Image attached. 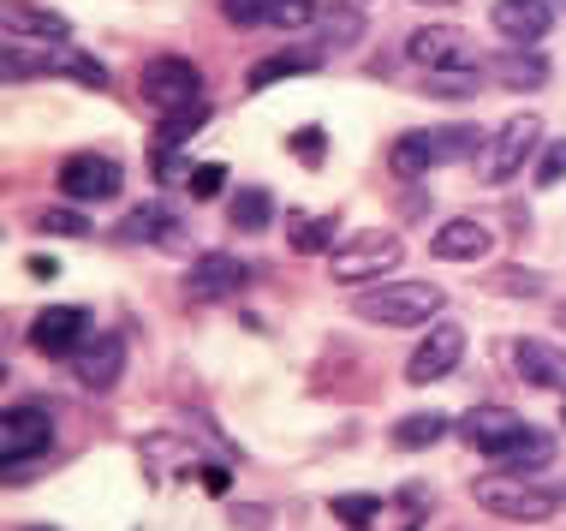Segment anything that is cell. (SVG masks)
I'll return each instance as SVG.
<instances>
[{"instance_id":"1","label":"cell","mask_w":566,"mask_h":531,"mask_svg":"<svg viewBox=\"0 0 566 531\" xmlns=\"http://www.w3.org/2000/svg\"><path fill=\"white\" fill-rule=\"evenodd\" d=\"M7 79H72L84 90H108V66H102L90 49H72V37H7Z\"/></svg>"},{"instance_id":"2","label":"cell","mask_w":566,"mask_h":531,"mask_svg":"<svg viewBox=\"0 0 566 531\" xmlns=\"http://www.w3.org/2000/svg\"><path fill=\"white\" fill-rule=\"evenodd\" d=\"M471 502L507 525H537L566 508V490L560 483H543V478H525V472H489L471 483Z\"/></svg>"},{"instance_id":"3","label":"cell","mask_w":566,"mask_h":531,"mask_svg":"<svg viewBox=\"0 0 566 531\" xmlns=\"http://www.w3.org/2000/svg\"><path fill=\"white\" fill-rule=\"evenodd\" d=\"M352 311L381 329H423L448 311V293L436 281H370V287H358Z\"/></svg>"},{"instance_id":"4","label":"cell","mask_w":566,"mask_h":531,"mask_svg":"<svg viewBox=\"0 0 566 531\" xmlns=\"http://www.w3.org/2000/svg\"><path fill=\"white\" fill-rule=\"evenodd\" d=\"M54 448V413L42 400H12L0 413V472L7 483H24V466Z\"/></svg>"},{"instance_id":"5","label":"cell","mask_w":566,"mask_h":531,"mask_svg":"<svg viewBox=\"0 0 566 531\" xmlns=\"http://www.w3.org/2000/svg\"><path fill=\"white\" fill-rule=\"evenodd\" d=\"M406 257V239L400 233H352L328 251V275L340 287H370V281H388Z\"/></svg>"},{"instance_id":"6","label":"cell","mask_w":566,"mask_h":531,"mask_svg":"<svg viewBox=\"0 0 566 531\" xmlns=\"http://www.w3.org/2000/svg\"><path fill=\"white\" fill-rule=\"evenodd\" d=\"M537 149H543V119L537 114H513L507 126L489 132V144L478 156V174L489 179V186H507V179H518V168H525Z\"/></svg>"},{"instance_id":"7","label":"cell","mask_w":566,"mask_h":531,"mask_svg":"<svg viewBox=\"0 0 566 531\" xmlns=\"http://www.w3.org/2000/svg\"><path fill=\"white\" fill-rule=\"evenodd\" d=\"M54 186L66 204H114V197L126 191V168H119L114 156H102V149H78V156L60 162Z\"/></svg>"},{"instance_id":"8","label":"cell","mask_w":566,"mask_h":531,"mask_svg":"<svg viewBox=\"0 0 566 531\" xmlns=\"http://www.w3.org/2000/svg\"><path fill=\"white\" fill-rule=\"evenodd\" d=\"M203 96V72H197V60L186 54H149L144 60V102L156 114H174L186 108V102Z\"/></svg>"},{"instance_id":"9","label":"cell","mask_w":566,"mask_h":531,"mask_svg":"<svg viewBox=\"0 0 566 531\" xmlns=\"http://www.w3.org/2000/svg\"><path fill=\"white\" fill-rule=\"evenodd\" d=\"M465 358V323H453V316H436V323H423V341L411 346L406 358V383H441V376H453V364Z\"/></svg>"},{"instance_id":"10","label":"cell","mask_w":566,"mask_h":531,"mask_svg":"<svg viewBox=\"0 0 566 531\" xmlns=\"http://www.w3.org/2000/svg\"><path fill=\"white\" fill-rule=\"evenodd\" d=\"M66 364H72V383L84 394H114L119 376H126V335L119 329H96Z\"/></svg>"},{"instance_id":"11","label":"cell","mask_w":566,"mask_h":531,"mask_svg":"<svg viewBox=\"0 0 566 531\" xmlns=\"http://www.w3.org/2000/svg\"><path fill=\"white\" fill-rule=\"evenodd\" d=\"M406 54L418 60L423 72H478V42L459 24H423L406 37Z\"/></svg>"},{"instance_id":"12","label":"cell","mask_w":566,"mask_h":531,"mask_svg":"<svg viewBox=\"0 0 566 531\" xmlns=\"http://www.w3.org/2000/svg\"><path fill=\"white\" fill-rule=\"evenodd\" d=\"M90 335H96V329H90L84 305H49V311H36V323H30V346H36L42 358H72Z\"/></svg>"},{"instance_id":"13","label":"cell","mask_w":566,"mask_h":531,"mask_svg":"<svg viewBox=\"0 0 566 531\" xmlns=\"http://www.w3.org/2000/svg\"><path fill=\"white\" fill-rule=\"evenodd\" d=\"M525 430H531V424L518 418L513 406H471V413L459 418V442L478 448V454H489V460H495L501 448H513Z\"/></svg>"},{"instance_id":"14","label":"cell","mask_w":566,"mask_h":531,"mask_svg":"<svg viewBox=\"0 0 566 531\" xmlns=\"http://www.w3.org/2000/svg\"><path fill=\"white\" fill-rule=\"evenodd\" d=\"M489 251H495V227L478 221V216H448L430 239L436 263H483Z\"/></svg>"},{"instance_id":"15","label":"cell","mask_w":566,"mask_h":531,"mask_svg":"<svg viewBox=\"0 0 566 531\" xmlns=\"http://www.w3.org/2000/svg\"><path fill=\"white\" fill-rule=\"evenodd\" d=\"M489 24H495V37H507L513 49H531V42H543L548 24H555V0H495V7H489Z\"/></svg>"},{"instance_id":"16","label":"cell","mask_w":566,"mask_h":531,"mask_svg":"<svg viewBox=\"0 0 566 531\" xmlns=\"http://www.w3.org/2000/svg\"><path fill=\"white\" fill-rule=\"evenodd\" d=\"M513 364L531 388H548V394H566V346L543 341V335H525L513 341Z\"/></svg>"},{"instance_id":"17","label":"cell","mask_w":566,"mask_h":531,"mask_svg":"<svg viewBox=\"0 0 566 531\" xmlns=\"http://www.w3.org/2000/svg\"><path fill=\"white\" fill-rule=\"evenodd\" d=\"M244 281H251V269H244L233 251H203V257L186 269V293H191V299H227V293H233V287H244Z\"/></svg>"},{"instance_id":"18","label":"cell","mask_w":566,"mask_h":531,"mask_svg":"<svg viewBox=\"0 0 566 531\" xmlns=\"http://www.w3.org/2000/svg\"><path fill=\"white\" fill-rule=\"evenodd\" d=\"M209 119V102L197 96V102H186V108H174V114H161V126H156V174H167L174 168V149H186L191 144V132Z\"/></svg>"},{"instance_id":"19","label":"cell","mask_w":566,"mask_h":531,"mask_svg":"<svg viewBox=\"0 0 566 531\" xmlns=\"http://www.w3.org/2000/svg\"><path fill=\"white\" fill-rule=\"evenodd\" d=\"M388 168L400 174V179H423L430 168H441V156H436V126H430V132H400V138L388 144Z\"/></svg>"},{"instance_id":"20","label":"cell","mask_w":566,"mask_h":531,"mask_svg":"<svg viewBox=\"0 0 566 531\" xmlns=\"http://www.w3.org/2000/svg\"><path fill=\"white\" fill-rule=\"evenodd\" d=\"M555 448H560L555 436H548V430H537V424H531V430L518 436L513 448H501V454H495V472H525V478H537L543 466L555 460Z\"/></svg>"},{"instance_id":"21","label":"cell","mask_w":566,"mask_h":531,"mask_svg":"<svg viewBox=\"0 0 566 531\" xmlns=\"http://www.w3.org/2000/svg\"><path fill=\"white\" fill-rule=\"evenodd\" d=\"M119 239L126 246H167V239H179V221L167 204H137L126 221H119Z\"/></svg>"},{"instance_id":"22","label":"cell","mask_w":566,"mask_h":531,"mask_svg":"<svg viewBox=\"0 0 566 531\" xmlns=\"http://www.w3.org/2000/svg\"><path fill=\"white\" fill-rule=\"evenodd\" d=\"M286 239H293V251L298 257H323L340 246V216H286Z\"/></svg>"},{"instance_id":"23","label":"cell","mask_w":566,"mask_h":531,"mask_svg":"<svg viewBox=\"0 0 566 531\" xmlns=\"http://www.w3.org/2000/svg\"><path fill=\"white\" fill-rule=\"evenodd\" d=\"M7 37H49V42H60V37H72V24L60 19V12L36 7V0H7Z\"/></svg>"},{"instance_id":"24","label":"cell","mask_w":566,"mask_h":531,"mask_svg":"<svg viewBox=\"0 0 566 531\" xmlns=\"http://www.w3.org/2000/svg\"><path fill=\"white\" fill-rule=\"evenodd\" d=\"M323 66V54H269V60H256L251 72H244V90H269V84H281V79H304V72H316Z\"/></svg>"},{"instance_id":"25","label":"cell","mask_w":566,"mask_h":531,"mask_svg":"<svg viewBox=\"0 0 566 531\" xmlns=\"http://www.w3.org/2000/svg\"><path fill=\"white\" fill-rule=\"evenodd\" d=\"M489 79L495 84H513V90H537L548 79V66H543V54H531V49H507V54H495L489 60Z\"/></svg>"},{"instance_id":"26","label":"cell","mask_w":566,"mask_h":531,"mask_svg":"<svg viewBox=\"0 0 566 531\" xmlns=\"http://www.w3.org/2000/svg\"><path fill=\"white\" fill-rule=\"evenodd\" d=\"M448 430H453V424L441 418V413H411V418L394 424V448H406V454H411V448H436Z\"/></svg>"},{"instance_id":"27","label":"cell","mask_w":566,"mask_h":531,"mask_svg":"<svg viewBox=\"0 0 566 531\" xmlns=\"http://www.w3.org/2000/svg\"><path fill=\"white\" fill-rule=\"evenodd\" d=\"M269 221H274V197L263 186H239L233 191V227L239 233H263Z\"/></svg>"},{"instance_id":"28","label":"cell","mask_w":566,"mask_h":531,"mask_svg":"<svg viewBox=\"0 0 566 531\" xmlns=\"http://www.w3.org/2000/svg\"><path fill=\"white\" fill-rule=\"evenodd\" d=\"M483 132L478 126H436V156L441 162H465V156H483Z\"/></svg>"},{"instance_id":"29","label":"cell","mask_w":566,"mask_h":531,"mask_svg":"<svg viewBox=\"0 0 566 531\" xmlns=\"http://www.w3.org/2000/svg\"><path fill=\"white\" fill-rule=\"evenodd\" d=\"M36 227H42V233H60V239H90V216H84V209H72V204H49L36 216Z\"/></svg>"},{"instance_id":"30","label":"cell","mask_w":566,"mask_h":531,"mask_svg":"<svg viewBox=\"0 0 566 531\" xmlns=\"http://www.w3.org/2000/svg\"><path fill=\"white\" fill-rule=\"evenodd\" d=\"M489 293H507V299H537V293H543V275H537V269H495V275H489Z\"/></svg>"},{"instance_id":"31","label":"cell","mask_w":566,"mask_h":531,"mask_svg":"<svg viewBox=\"0 0 566 531\" xmlns=\"http://www.w3.org/2000/svg\"><path fill=\"white\" fill-rule=\"evenodd\" d=\"M358 30H364V19H358L352 7L328 12V19H323V54H334V49H352V42H358Z\"/></svg>"},{"instance_id":"32","label":"cell","mask_w":566,"mask_h":531,"mask_svg":"<svg viewBox=\"0 0 566 531\" xmlns=\"http://www.w3.org/2000/svg\"><path fill=\"white\" fill-rule=\"evenodd\" d=\"M430 79V90L441 102H459V96H478V84H483V66L478 72H423Z\"/></svg>"},{"instance_id":"33","label":"cell","mask_w":566,"mask_h":531,"mask_svg":"<svg viewBox=\"0 0 566 531\" xmlns=\"http://www.w3.org/2000/svg\"><path fill=\"white\" fill-rule=\"evenodd\" d=\"M334 520H346V525H376V513H381V502L376 496H334Z\"/></svg>"},{"instance_id":"34","label":"cell","mask_w":566,"mask_h":531,"mask_svg":"<svg viewBox=\"0 0 566 531\" xmlns=\"http://www.w3.org/2000/svg\"><path fill=\"white\" fill-rule=\"evenodd\" d=\"M560 179H566V138H555V144H543V149H537V186H543V191H555Z\"/></svg>"},{"instance_id":"35","label":"cell","mask_w":566,"mask_h":531,"mask_svg":"<svg viewBox=\"0 0 566 531\" xmlns=\"http://www.w3.org/2000/svg\"><path fill=\"white\" fill-rule=\"evenodd\" d=\"M316 12H323L316 0H274V7H269V24H281V30H298V24H311Z\"/></svg>"},{"instance_id":"36","label":"cell","mask_w":566,"mask_h":531,"mask_svg":"<svg viewBox=\"0 0 566 531\" xmlns=\"http://www.w3.org/2000/svg\"><path fill=\"white\" fill-rule=\"evenodd\" d=\"M323 144H328L323 126H298V132H293V156L304 162V168H323V156H328Z\"/></svg>"},{"instance_id":"37","label":"cell","mask_w":566,"mask_h":531,"mask_svg":"<svg viewBox=\"0 0 566 531\" xmlns=\"http://www.w3.org/2000/svg\"><path fill=\"white\" fill-rule=\"evenodd\" d=\"M269 7H274V0H221V12H227V19H233L239 30L269 24Z\"/></svg>"},{"instance_id":"38","label":"cell","mask_w":566,"mask_h":531,"mask_svg":"<svg viewBox=\"0 0 566 531\" xmlns=\"http://www.w3.org/2000/svg\"><path fill=\"white\" fill-rule=\"evenodd\" d=\"M221 191H227V168H221V162L191 168V197H221Z\"/></svg>"},{"instance_id":"39","label":"cell","mask_w":566,"mask_h":531,"mask_svg":"<svg viewBox=\"0 0 566 531\" xmlns=\"http://www.w3.org/2000/svg\"><path fill=\"white\" fill-rule=\"evenodd\" d=\"M30 275H36V281H54L60 263H54V257H30Z\"/></svg>"},{"instance_id":"40","label":"cell","mask_w":566,"mask_h":531,"mask_svg":"<svg viewBox=\"0 0 566 531\" xmlns=\"http://www.w3.org/2000/svg\"><path fill=\"white\" fill-rule=\"evenodd\" d=\"M418 7H453V0H418Z\"/></svg>"},{"instance_id":"41","label":"cell","mask_w":566,"mask_h":531,"mask_svg":"<svg viewBox=\"0 0 566 531\" xmlns=\"http://www.w3.org/2000/svg\"><path fill=\"white\" fill-rule=\"evenodd\" d=\"M555 12H566V0H555Z\"/></svg>"},{"instance_id":"42","label":"cell","mask_w":566,"mask_h":531,"mask_svg":"<svg viewBox=\"0 0 566 531\" xmlns=\"http://www.w3.org/2000/svg\"><path fill=\"white\" fill-rule=\"evenodd\" d=\"M30 531H49V525H30Z\"/></svg>"}]
</instances>
